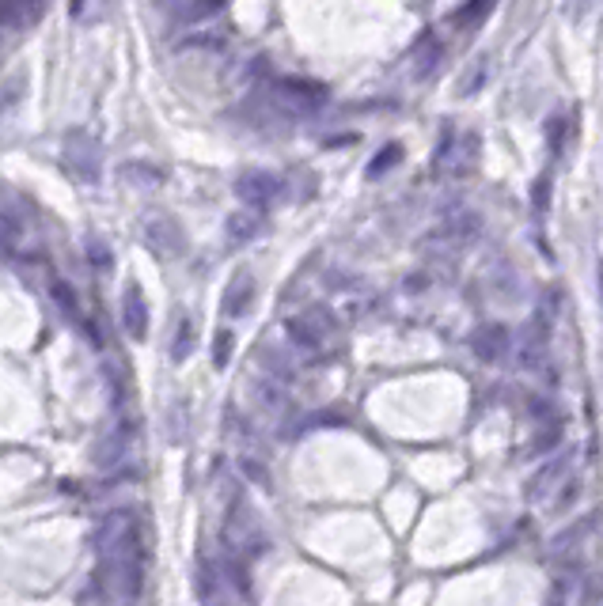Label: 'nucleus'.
<instances>
[{
  "label": "nucleus",
  "mask_w": 603,
  "mask_h": 606,
  "mask_svg": "<svg viewBox=\"0 0 603 606\" xmlns=\"http://www.w3.org/2000/svg\"><path fill=\"white\" fill-rule=\"evenodd\" d=\"M228 352H232V334H220V338H217V349H213V364L224 368V364H228Z\"/></svg>",
  "instance_id": "obj_6"
},
{
  "label": "nucleus",
  "mask_w": 603,
  "mask_h": 606,
  "mask_svg": "<svg viewBox=\"0 0 603 606\" xmlns=\"http://www.w3.org/2000/svg\"><path fill=\"white\" fill-rule=\"evenodd\" d=\"M247 299H250V281H247V277H236L232 288H228V299H224V311H228V315H243Z\"/></svg>",
  "instance_id": "obj_4"
},
{
  "label": "nucleus",
  "mask_w": 603,
  "mask_h": 606,
  "mask_svg": "<svg viewBox=\"0 0 603 606\" xmlns=\"http://www.w3.org/2000/svg\"><path fill=\"white\" fill-rule=\"evenodd\" d=\"M122 319H125V330H130L137 341L148 334V303H144V292H141L137 285H133V288H125Z\"/></svg>",
  "instance_id": "obj_2"
},
{
  "label": "nucleus",
  "mask_w": 603,
  "mask_h": 606,
  "mask_svg": "<svg viewBox=\"0 0 603 606\" xmlns=\"http://www.w3.org/2000/svg\"><path fill=\"white\" fill-rule=\"evenodd\" d=\"M562 477H566V463H562V459L546 463V466L535 474V482H532V489H527V496H532L535 504H546V496H550V493L566 489V486H562Z\"/></svg>",
  "instance_id": "obj_3"
},
{
  "label": "nucleus",
  "mask_w": 603,
  "mask_h": 606,
  "mask_svg": "<svg viewBox=\"0 0 603 606\" xmlns=\"http://www.w3.org/2000/svg\"><path fill=\"white\" fill-rule=\"evenodd\" d=\"M88 255H91V262H95L99 269H111V250H107L103 243H91V246H88Z\"/></svg>",
  "instance_id": "obj_7"
},
{
  "label": "nucleus",
  "mask_w": 603,
  "mask_h": 606,
  "mask_svg": "<svg viewBox=\"0 0 603 606\" xmlns=\"http://www.w3.org/2000/svg\"><path fill=\"white\" fill-rule=\"evenodd\" d=\"M95 584L107 599H137L144 580V546L133 512H111L95 530Z\"/></svg>",
  "instance_id": "obj_1"
},
{
  "label": "nucleus",
  "mask_w": 603,
  "mask_h": 606,
  "mask_svg": "<svg viewBox=\"0 0 603 606\" xmlns=\"http://www.w3.org/2000/svg\"><path fill=\"white\" fill-rule=\"evenodd\" d=\"M190 349H194V326L183 322V326H179V338H175V345H171V357H175V360H186Z\"/></svg>",
  "instance_id": "obj_5"
}]
</instances>
